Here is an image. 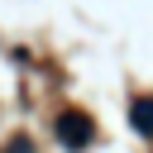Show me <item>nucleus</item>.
Returning a JSON list of instances; mask_svg holds the SVG:
<instances>
[{
  "label": "nucleus",
  "mask_w": 153,
  "mask_h": 153,
  "mask_svg": "<svg viewBox=\"0 0 153 153\" xmlns=\"http://www.w3.org/2000/svg\"><path fill=\"white\" fill-rule=\"evenodd\" d=\"M57 139H62V148H86L96 139V129L81 110H67V115H57Z\"/></svg>",
  "instance_id": "1"
},
{
  "label": "nucleus",
  "mask_w": 153,
  "mask_h": 153,
  "mask_svg": "<svg viewBox=\"0 0 153 153\" xmlns=\"http://www.w3.org/2000/svg\"><path fill=\"white\" fill-rule=\"evenodd\" d=\"M129 120H134V129H139L143 139H153V96H134Z\"/></svg>",
  "instance_id": "2"
}]
</instances>
